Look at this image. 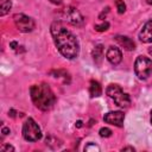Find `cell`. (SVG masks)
Segmentation results:
<instances>
[{
    "label": "cell",
    "mask_w": 152,
    "mask_h": 152,
    "mask_svg": "<svg viewBox=\"0 0 152 152\" xmlns=\"http://www.w3.org/2000/svg\"><path fill=\"white\" fill-rule=\"evenodd\" d=\"M55 45L62 56L68 59H74L80 53V44L76 36L69 31L61 21H53L50 27Z\"/></svg>",
    "instance_id": "cell-1"
},
{
    "label": "cell",
    "mask_w": 152,
    "mask_h": 152,
    "mask_svg": "<svg viewBox=\"0 0 152 152\" xmlns=\"http://www.w3.org/2000/svg\"><path fill=\"white\" fill-rule=\"evenodd\" d=\"M30 94H31V100L33 104L40 110L50 109L56 102L53 91L46 83H39V84L32 86L30 89Z\"/></svg>",
    "instance_id": "cell-2"
},
{
    "label": "cell",
    "mask_w": 152,
    "mask_h": 152,
    "mask_svg": "<svg viewBox=\"0 0 152 152\" xmlns=\"http://www.w3.org/2000/svg\"><path fill=\"white\" fill-rule=\"evenodd\" d=\"M106 93L116 103V106L121 108H127L131 104V99L128 94L124 93V90L118 84H109L106 89Z\"/></svg>",
    "instance_id": "cell-3"
},
{
    "label": "cell",
    "mask_w": 152,
    "mask_h": 152,
    "mask_svg": "<svg viewBox=\"0 0 152 152\" xmlns=\"http://www.w3.org/2000/svg\"><path fill=\"white\" fill-rule=\"evenodd\" d=\"M134 71L140 80H146L152 75V59L146 56H138L134 63Z\"/></svg>",
    "instance_id": "cell-4"
},
{
    "label": "cell",
    "mask_w": 152,
    "mask_h": 152,
    "mask_svg": "<svg viewBox=\"0 0 152 152\" xmlns=\"http://www.w3.org/2000/svg\"><path fill=\"white\" fill-rule=\"evenodd\" d=\"M23 137L27 141H37L42 138V131L32 118H28L25 121L23 126Z\"/></svg>",
    "instance_id": "cell-5"
},
{
    "label": "cell",
    "mask_w": 152,
    "mask_h": 152,
    "mask_svg": "<svg viewBox=\"0 0 152 152\" xmlns=\"http://www.w3.org/2000/svg\"><path fill=\"white\" fill-rule=\"evenodd\" d=\"M13 19H14V24H15L17 28H18L20 32H25V33L31 32V31L34 28V26H36L34 20H33L31 17L25 15V14H23V13L15 14V15L13 17Z\"/></svg>",
    "instance_id": "cell-6"
},
{
    "label": "cell",
    "mask_w": 152,
    "mask_h": 152,
    "mask_svg": "<svg viewBox=\"0 0 152 152\" xmlns=\"http://www.w3.org/2000/svg\"><path fill=\"white\" fill-rule=\"evenodd\" d=\"M63 15H64V19L74 26H82L83 23H84V19H83L82 14L76 8H74L71 6L63 10Z\"/></svg>",
    "instance_id": "cell-7"
},
{
    "label": "cell",
    "mask_w": 152,
    "mask_h": 152,
    "mask_svg": "<svg viewBox=\"0 0 152 152\" xmlns=\"http://www.w3.org/2000/svg\"><path fill=\"white\" fill-rule=\"evenodd\" d=\"M124 119H125V115L120 110L109 112V113L104 114V116H103L104 122L110 124V125H114L116 127H122L124 126Z\"/></svg>",
    "instance_id": "cell-8"
},
{
    "label": "cell",
    "mask_w": 152,
    "mask_h": 152,
    "mask_svg": "<svg viewBox=\"0 0 152 152\" xmlns=\"http://www.w3.org/2000/svg\"><path fill=\"white\" fill-rule=\"evenodd\" d=\"M106 58L108 59V62L110 64H119L122 59V53L120 51V49L115 48V46H109L108 50H107V53H106Z\"/></svg>",
    "instance_id": "cell-9"
},
{
    "label": "cell",
    "mask_w": 152,
    "mask_h": 152,
    "mask_svg": "<svg viewBox=\"0 0 152 152\" xmlns=\"http://www.w3.org/2000/svg\"><path fill=\"white\" fill-rule=\"evenodd\" d=\"M139 39L142 43H152V19L148 20L140 30Z\"/></svg>",
    "instance_id": "cell-10"
},
{
    "label": "cell",
    "mask_w": 152,
    "mask_h": 152,
    "mask_svg": "<svg viewBox=\"0 0 152 152\" xmlns=\"http://www.w3.org/2000/svg\"><path fill=\"white\" fill-rule=\"evenodd\" d=\"M115 40H116L124 49H126V50H128V51H132V50L135 49L134 42H133L129 37H127V36H116V37H115Z\"/></svg>",
    "instance_id": "cell-11"
},
{
    "label": "cell",
    "mask_w": 152,
    "mask_h": 152,
    "mask_svg": "<svg viewBox=\"0 0 152 152\" xmlns=\"http://www.w3.org/2000/svg\"><path fill=\"white\" fill-rule=\"evenodd\" d=\"M89 93L91 97H97L102 94V88L100 86V83L97 81H91L90 82V87H89Z\"/></svg>",
    "instance_id": "cell-12"
},
{
    "label": "cell",
    "mask_w": 152,
    "mask_h": 152,
    "mask_svg": "<svg viewBox=\"0 0 152 152\" xmlns=\"http://www.w3.org/2000/svg\"><path fill=\"white\" fill-rule=\"evenodd\" d=\"M91 56H93V59L95 61V63L100 64L101 61H102V57H103V46L101 44L96 45L91 52Z\"/></svg>",
    "instance_id": "cell-13"
},
{
    "label": "cell",
    "mask_w": 152,
    "mask_h": 152,
    "mask_svg": "<svg viewBox=\"0 0 152 152\" xmlns=\"http://www.w3.org/2000/svg\"><path fill=\"white\" fill-rule=\"evenodd\" d=\"M11 7H12L11 0H0V15L1 17L6 15L10 12Z\"/></svg>",
    "instance_id": "cell-14"
},
{
    "label": "cell",
    "mask_w": 152,
    "mask_h": 152,
    "mask_svg": "<svg viewBox=\"0 0 152 152\" xmlns=\"http://www.w3.org/2000/svg\"><path fill=\"white\" fill-rule=\"evenodd\" d=\"M45 142H46V145H48L49 147H51L52 150H56V148H58V147L61 146V141H59L56 137H53V135H48L46 139H45Z\"/></svg>",
    "instance_id": "cell-15"
},
{
    "label": "cell",
    "mask_w": 152,
    "mask_h": 152,
    "mask_svg": "<svg viewBox=\"0 0 152 152\" xmlns=\"http://www.w3.org/2000/svg\"><path fill=\"white\" fill-rule=\"evenodd\" d=\"M115 5H116L118 12H119L120 14H122V13L126 11V5H125L124 0H116V1H115Z\"/></svg>",
    "instance_id": "cell-16"
},
{
    "label": "cell",
    "mask_w": 152,
    "mask_h": 152,
    "mask_svg": "<svg viewBox=\"0 0 152 152\" xmlns=\"http://www.w3.org/2000/svg\"><path fill=\"white\" fill-rule=\"evenodd\" d=\"M99 133H100V135H101L102 138H108V137L112 135V131H110L109 128H107V127H102V128L99 131Z\"/></svg>",
    "instance_id": "cell-17"
},
{
    "label": "cell",
    "mask_w": 152,
    "mask_h": 152,
    "mask_svg": "<svg viewBox=\"0 0 152 152\" xmlns=\"http://www.w3.org/2000/svg\"><path fill=\"white\" fill-rule=\"evenodd\" d=\"M108 27H109V24H108L107 21H103L102 24H99V25H95V30H96V31H99V32H102V31H106V30H108Z\"/></svg>",
    "instance_id": "cell-18"
},
{
    "label": "cell",
    "mask_w": 152,
    "mask_h": 152,
    "mask_svg": "<svg viewBox=\"0 0 152 152\" xmlns=\"http://www.w3.org/2000/svg\"><path fill=\"white\" fill-rule=\"evenodd\" d=\"M90 150H94V151H100V147L97 146V145H95V144H88V145H86V147H84V151H90Z\"/></svg>",
    "instance_id": "cell-19"
},
{
    "label": "cell",
    "mask_w": 152,
    "mask_h": 152,
    "mask_svg": "<svg viewBox=\"0 0 152 152\" xmlns=\"http://www.w3.org/2000/svg\"><path fill=\"white\" fill-rule=\"evenodd\" d=\"M1 151H2V152H5V151H14V147L11 146V145H5V146H2Z\"/></svg>",
    "instance_id": "cell-20"
},
{
    "label": "cell",
    "mask_w": 152,
    "mask_h": 152,
    "mask_svg": "<svg viewBox=\"0 0 152 152\" xmlns=\"http://www.w3.org/2000/svg\"><path fill=\"white\" fill-rule=\"evenodd\" d=\"M8 133H10V128L4 127V128H2V134H4V135H7Z\"/></svg>",
    "instance_id": "cell-21"
},
{
    "label": "cell",
    "mask_w": 152,
    "mask_h": 152,
    "mask_svg": "<svg viewBox=\"0 0 152 152\" xmlns=\"http://www.w3.org/2000/svg\"><path fill=\"white\" fill-rule=\"evenodd\" d=\"M121 151H134V147L127 146V147H124V148H121Z\"/></svg>",
    "instance_id": "cell-22"
},
{
    "label": "cell",
    "mask_w": 152,
    "mask_h": 152,
    "mask_svg": "<svg viewBox=\"0 0 152 152\" xmlns=\"http://www.w3.org/2000/svg\"><path fill=\"white\" fill-rule=\"evenodd\" d=\"M10 45H11V48H12V49H17V48H18V44H17L15 42H11V44H10Z\"/></svg>",
    "instance_id": "cell-23"
},
{
    "label": "cell",
    "mask_w": 152,
    "mask_h": 152,
    "mask_svg": "<svg viewBox=\"0 0 152 152\" xmlns=\"http://www.w3.org/2000/svg\"><path fill=\"white\" fill-rule=\"evenodd\" d=\"M52 4H55V5H61L62 4V0H50Z\"/></svg>",
    "instance_id": "cell-24"
},
{
    "label": "cell",
    "mask_w": 152,
    "mask_h": 152,
    "mask_svg": "<svg viewBox=\"0 0 152 152\" xmlns=\"http://www.w3.org/2000/svg\"><path fill=\"white\" fill-rule=\"evenodd\" d=\"M76 126H77V127H81V126H82V121H81V120H78V121L76 122Z\"/></svg>",
    "instance_id": "cell-25"
},
{
    "label": "cell",
    "mask_w": 152,
    "mask_h": 152,
    "mask_svg": "<svg viewBox=\"0 0 152 152\" xmlns=\"http://www.w3.org/2000/svg\"><path fill=\"white\" fill-rule=\"evenodd\" d=\"M146 2H147L148 5H152V0H146Z\"/></svg>",
    "instance_id": "cell-26"
},
{
    "label": "cell",
    "mask_w": 152,
    "mask_h": 152,
    "mask_svg": "<svg viewBox=\"0 0 152 152\" xmlns=\"http://www.w3.org/2000/svg\"><path fill=\"white\" fill-rule=\"evenodd\" d=\"M151 124H152V110H151Z\"/></svg>",
    "instance_id": "cell-27"
}]
</instances>
